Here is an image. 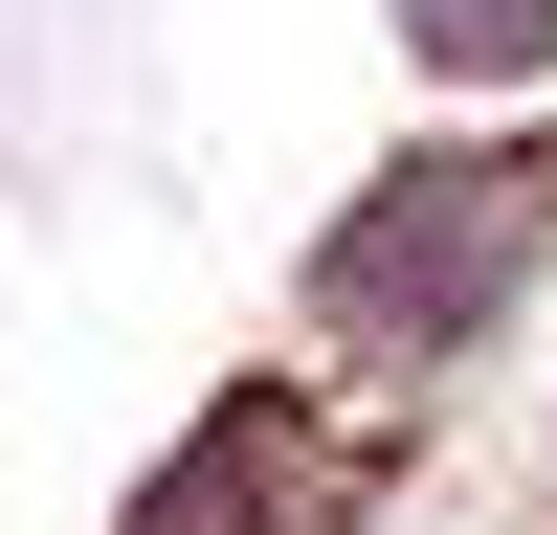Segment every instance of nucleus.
Segmentation results:
<instances>
[{"label":"nucleus","instance_id":"obj_2","mask_svg":"<svg viewBox=\"0 0 557 535\" xmlns=\"http://www.w3.org/2000/svg\"><path fill=\"white\" fill-rule=\"evenodd\" d=\"M312 513H335V446H312L290 401H246V424H201V469H178L134 535H312Z\"/></svg>","mask_w":557,"mask_h":535},{"label":"nucleus","instance_id":"obj_1","mask_svg":"<svg viewBox=\"0 0 557 535\" xmlns=\"http://www.w3.org/2000/svg\"><path fill=\"white\" fill-rule=\"evenodd\" d=\"M513 246H535V178H513V157H424L380 223H335V268H312V290H335L357 335H401V312L446 335V312H491V268H513Z\"/></svg>","mask_w":557,"mask_h":535},{"label":"nucleus","instance_id":"obj_3","mask_svg":"<svg viewBox=\"0 0 557 535\" xmlns=\"http://www.w3.org/2000/svg\"><path fill=\"white\" fill-rule=\"evenodd\" d=\"M401 45L469 67V89H535V67H557V0H401Z\"/></svg>","mask_w":557,"mask_h":535}]
</instances>
